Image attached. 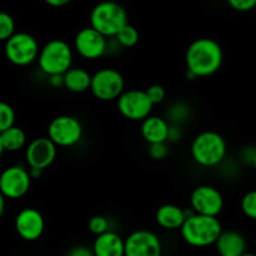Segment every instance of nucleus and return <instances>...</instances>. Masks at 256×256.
<instances>
[{
	"label": "nucleus",
	"instance_id": "f257e3e1",
	"mask_svg": "<svg viewBox=\"0 0 256 256\" xmlns=\"http://www.w3.org/2000/svg\"><path fill=\"white\" fill-rule=\"evenodd\" d=\"M224 62V52L216 40L199 38L188 46L185 52L186 70L195 76L208 78L218 72Z\"/></svg>",
	"mask_w": 256,
	"mask_h": 256
},
{
	"label": "nucleus",
	"instance_id": "f03ea898",
	"mask_svg": "<svg viewBox=\"0 0 256 256\" xmlns=\"http://www.w3.org/2000/svg\"><path fill=\"white\" fill-rule=\"evenodd\" d=\"M222 230L224 229L219 218L192 212L180 229V235L190 246L208 248L210 245H215Z\"/></svg>",
	"mask_w": 256,
	"mask_h": 256
},
{
	"label": "nucleus",
	"instance_id": "7ed1b4c3",
	"mask_svg": "<svg viewBox=\"0 0 256 256\" xmlns=\"http://www.w3.org/2000/svg\"><path fill=\"white\" fill-rule=\"evenodd\" d=\"M190 154L199 166L215 168L226 158V140L218 132L205 130L194 138L190 146Z\"/></svg>",
	"mask_w": 256,
	"mask_h": 256
},
{
	"label": "nucleus",
	"instance_id": "20e7f679",
	"mask_svg": "<svg viewBox=\"0 0 256 256\" xmlns=\"http://www.w3.org/2000/svg\"><path fill=\"white\" fill-rule=\"evenodd\" d=\"M89 20L90 26L108 39L116 36L118 32L129 24V18L124 6L112 0L98 2L90 12Z\"/></svg>",
	"mask_w": 256,
	"mask_h": 256
},
{
	"label": "nucleus",
	"instance_id": "39448f33",
	"mask_svg": "<svg viewBox=\"0 0 256 256\" xmlns=\"http://www.w3.org/2000/svg\"><path fill=\"white\" fill-rule=\"evenodd\" d=\"M74 49L65 40L52 39L40 49L38 65L48 76L64 75L72 68Z\"/></svg>",
	"mask_w": 256,
	"mask_h": 256
},
{
	"label": "nucleus",
	"instance_id": "423d86ee",
	"mask_svg": "<svg viewBox=\"0 0 256 256\" xmlns=\"http://www.w3.org/2000/svg\"><path fill=\"white\" fill-rule=\"evenodd\" d=\"M42 48L29 32H18L5 42L4 52L6 59L16 66H28L38 62Z\"/></svg>",
	"mask_w": 256,
	"mask_h": 256
},
{
	"label": "nucleus",
	"instance_id": "0eeeda50",
	"mask_svg": "<svg viewBox=\"0 0 256 256\" xmlns=\"http://www.w3.org/2000/svg\"><path fill=\"white\" fill-rule=\"evenodd\" d=\"M90 92L100 102L118 100L125 92V79L114 68H102L92 74Z\"/></svg>",
	"mask_w": 256,
	"mask_h": 256
},
{
	"label": "nucleus",
	"instance_id": "6e6552de",
	"mask_svg": "<svg viewBox=\"0 0 256 256\" xmlns=\"http://www.w3.org/2000/svg\"><path fill=\"white\" fill-rule=\"evenodd\" d=\"M82 122L72 115L55 116L48 125V138L58 148H72L79 144L82 138Z\"/></svg>",
	"mask_w": 256,
	"mask_h": 256
},
{
	"label": "nucleus",
	"instance_id": "1a4fd4ad",
	"mask_svg": "<svg viewBox=\"0 0 256 256\" xmlns=\"http://www.w3.org/2000/svg\"><path fill=\"white\" fill-rule=\"evenodd\" d=\"M116 106L120 115L132 122H144L154 109L146 92L140 89L125 90L116 100Z\"/></svg>",
	"mask_w": 256,
	"mask_h": 256
},
{
	"label": "nucleus",
	"instance_id": "9d476101",
	"mask_svg": "<svg viewBox=\"0 0 256 256\" xmlns=\"http://www.w3.org/2000/svg\"><path fill=\"white\" fill-rule=\"evenodd\" d=\"M190 209L194 214L219 218L224 210V196L212 185H199L190 194Z\"/></svg>",
	"mask_w": 256,
	"mask_h": 256
},
{
	"label": "nucleus",
	"instance_id": "9b49d317",
	"mask_svg": "<svg viewBox=\"0 0 256 256\" xmlns=\"http://www.w3.org/2000/svg\"><path fill=\"white\" fill-rule=\"evenodd\" d=\"M32 182L29 170L20 165H12L0 174V192L5 199H20L28 194Z\"/></svg>",
	"mask_w": 256,
	"mask_h": 256
},
{
	"label": "nucleus",
	"instance_id": "f8f14e48",
	"mask_svg": "<svg viewBox=\"0 0 256 256\" xmlns=\"http://www.w3.org/2000/svg\"><path fill=\"white\" fill-rule=\"evenodd\" d=\"M109 49L108 38L92 26L82 28L74 38V50L85 60H96L104 56Z\"/></svg>",
	"mask_w": 256,
	"mask_h": 256
},
{
	"label": "nucleus",
	"instance_id": "ddd939ff",
	"mask_svg": "<svg viewBox=\"0 0 256 256\" xmlns=\"http://www.w3.org/2000/svg\"><path fill=\"white\" fill-rule=\"evenodd\" d=\"M162 245L154 232L139 229L125 239V256H162Z\"/></svg>",
	"mask_w": 256,
	"mask_h": 256
},
{
	"label": "nucleus",
	"instance_id": "4468645a",
	"mask_svg": "<svg viewBox=\"0 0 256 256\" xmlns=\"http://www.w3.org/2000/svg\"><path fill=\"white\" fill-rule=\"evenodd\" d=\"M56 156L58 146L48 136L35 138L25 148V160L29 169L44 172L55 162Z\"/></svg>",
	"mask_w": 256,
	"mask_h": 256
},
{
	"label": "nucleus",
	"instance_id": "2eb2a0df",
	"mask_svg": "<svg viewBox=\"0 0 256 256\" xmlns=\"http://www.w3.org/2000/svg\"><path fill=\"white\" fill-rule=\"evenodd\" d=\"M15 230L25 242H36L45 230V219L34 208H25L15 218Z\"/></svg>",
	"mask_w": 256,
	"mask_h": 256
},
{
	"label": "nucleus",
	"instance_id": "dca6fc26",
	"mask_svg": "<svg viewBox=\"0 0 256 256\" xmlns=\"http://www.w3.org/2000/svg\"><path fill=\"white\" fill-rule=\"evenodd\" d=\"M192 212V209L189 212L179 205L164 204L159 206L155 212V220L156 224L164 230H180Z\"/></svg>",
	"mask_w": 256,
	"mask_h": 256
},
{
	"label": "nucleus",
	"instance_id": "f3484780",
	"mask_svg": "<svg viewBox=\"0 0 256 256\" xmlns=\"http://www.w3.org/2000/svg\"><path fill=\"white\" fill-rule=\"evenodd\" d=\"M170 122L165 118L159 115H150L149 118L142 122L140 132L148 144H158V142H168L169 136Z\"/></svg>",
	"mask_w": 256,
	"mask_h": 256
},
{
	"label": "nucleus",
	"instance_id": "a211bd4d",
	"mask_svg": "<svg viewBox=\"0 0 256 256\" xmlns=\"http://www.w3.org/2000/svg\"><path fill=\"white\" fill-rule=\"evenodd\" d=\"M92 249L95 256H125V239L110 230L95 236Z\"/></svg>",
	"mask_w": 256,
	"mask_h": 256
},
{
	"label": "nucleus",
	"instance_id": "6ab92c4d",
	"mask_svg": "<svg viewBox=\"0 0 256 256\" xmlns=\"http://www.w3.org/2000/svg\"><path fill=\"white\" fill-rule=\"evenodd\" d=\"M215 248L220 256H242L246 252V240L236 230H222Z\"/></svg>",
	"mask_w": 256,
	"mask_h": 256
},
{
	"label": "nucleus",
	"instance_id": "aec40b11",
	"mask_svg": "<svg viewBox=\"0 0 256 256\" xmlns=\"http://www.w3.org/2000/svg\"><path fill=\"white\" fill-rule=\"evenodd\" d=\"M62 76H64V88L70 92L82 94L90 90L92 74H90L84 68L72 66Z\"/></svg>",
	"mask_w": 256,
	"mask_h": 256
},
{
	"label": "nucleus",
	"instance_id": "412c9836",
	"mask_svg": "<svg viewBox=\"0 0 256 256\" xmlns=\"http://www.w3.org/2000/svg\"><path fill=\"white\" fill-rule=\"evenodd\" d=\"M2 142L5 152H15L26 148V134L22 128L12 126L10 129L2 132Z\"/></svg>",
	"mask_w": 256,
	"mask_h": 256
},
{
	"label": "nucleus",
	"instance_id": "4be33fe9",
	"mask_svg": "<svg viewBox=\"0 0 256 256\" xmlns=\"http://www.w3.org/2000/svg\"><path fill=\"white\" fill-rule=\"evenodd\" d=\"M118 44L122 48H134L139 42V32L132 24H126L114 38Z\"/></svg>",
	"mask_w": 256,
	"mask_h": 256
},
{
	"label": "nucleus",
	"instance_id": "5701e85b",
	"mask_svg": "<svg viewBox=\"0 0 256 256\" xmlns=\"http://www.w3.org/2000/svg\"><path fill=\"white\" fill-rule=\"evenodd\" d=\"M15 110L9 102H0V134L15 125Z\"/></svg>",
	"mask_w": 256,
	"mask_h": 256
},
{
	"label": "nucleus",
	"instance_id": "b1692460",
	"mask_svg": "<svg viewBox=\"0 0 256 256\" xmlns=\"http://www.w3.org/2000/svg\"><path fill=\"white\" fill-rule=\"evenodd\" d=\"M15 20L10 14L0 12V42H6L15 34Z\"/></svg>",
	"mask_w": 256,
	"mask_h": 256
},
{
	"label": "nucleus",
	"instance_id": "393cba45",
	"mask_svg": "<svg viewBox=\"0 0 256 256\" xmlns=\"http://www.w3.org/2000/svg\"><path fill=\"white\" fill-rule=\"evenodd\" d=\"M240 208L245 216L256 222V189L250 190L242 196Z\"/></svg>",
	"mask_w": 256,
	"mask_h": 256
},
{
	"label": "nucleus",
	"instance_id": "a878e982",
	"mask_svg": "<svg viewBox=\"0 0 256 256\" xmlns=\"http://www.w3.org/2000/svg\"><path fill=\"white\" fill-rule=\"evenodd\" d=\"M88 228H89V232L92 234H94L95 236H99V235L105 234V232H110V222L108 220V218L102 216V215H95L88 222Z\"/></svg>",
	"mask_w": 256,
	"mask_h": 256
},
{
	"label": "nucleus",
	"instance_id": "bb28decb",
	"mask_svg": "<svg viewBox=\"0 0 256 256\" xmlns=\"http://www.w3.org/2000/svg\"><path fill=\"white\" fill-rule=\"evenodd\" d=\"M145 92H146L148 96H149L150 102L154 104V106L164 102L165 98H166V90L164 89V86H162L159 84L150 85V86H148L145 89Z\"/></svg>",
	"mask_w": 256,
	"mask_h": 256
},
{
	"label": "nucleus",
	"instance_id": "cd10ccee",
	"mask_svg": "<svg viewBox=\"0 0 256 256\" xmlns=\"http://www.w3.org/2000/svg\"><path fill=\"white\" fill-rule=\"evenodd\" d=\"M149 156L154 160H164L169 155V145L168 142H158L149 145Z\"/></svg>",
	"mask_w": 256,
	"mask_h": 256
},
{
	"label": "nucleus",
	"instance_id": "c85d7f7f",
	"mask_svg": "<svg viewBox=\"0 0 256 256\" xmlns=\"http://www.w3.org/2000/svg\"><path fill=\"white\" fill-rule=\"evenodd\" d=\"M230 8L236 12H250L256 8V0H226Z\"/></svg>",
	"mask_w": 256,
	"mask_h": 256
},
{
	"label": "nucleus",
	"instance_id": "c756f323",
	"mask_svg": "<svg viewBox=\"0 0 256 256\" xmlns=\"http://www.w3.org/2000/svg\"><path fill=\"white\" fill-rule=\"evenodd\" d=\"M66 256H95L92 248L85 246V245H76L72 248Z\"/></svg>",
	"mask_w": 256,
	"mask_h": 256
},
{
	"label": "nucleus",
	"instance_id": "7c9ffc66",
	"mask_svg": "<svg viewBox=\"0 0 256 256\" xmlns=\"http://www.w3.org/2000/svg\"><path fill=\"white\" fill-rule=\"evenodd\" d=\"M182 129H180L179 125L175 124H170V129H169V136H168V142H175L178 140L182 139Z\"/></svg>",
	"mask_w": 256,
	"mask_h": 256
},
{
	"label": "nucleus",
	"instance_id": "2f4dec72",
	"mask_svg": "<svg viewBox=\"0 0 256 256\" xmlns=\"http://www.w3.org/2000/svg\"><path fill=\"white\" fill-rule=\"evenodd\" d=\"M49 82L52 88L64 86V76L62 75H52L49 76Z\"/></svg>",
	"mask_w": 256,
	"mask_h": 256
},
{
	"label": "nucleus",
	"instance_id": "473e14b6",
	"mask_svg": "<svg viewBox=\"0 0 256 256\" xmlns=\"http://www.w3.org/2000/svg\"><path fill=\"white\" fill-rule=\"evenodd\" d=\"M45 2H46L49 6H52V8H62V6H65V5L69 4L72 0H44Z\"/></svg>",
	"mask_w": 256,
	"mask_h": 256
},
{
	"label": "nucleus",
	"instance_id": "72a5a7b5",
	"mask_svg": "<svg viewBox=\"0 0 256 256\" xmlns=\"http://www.w3.org/2000/svg\"><path fill=\"white\" fill-rule=\"evenodd\" d=\"M29 174H30V176H32V180H36V179H39V178L42 175V170L29 169Z\"/></svg>",
	"mask_w": 256,
	"mask_h": 256
},
{
	"label": "nucleus",
	"instance_id": "f704fd0d",
	"mask_svg": "<svg viewBox=\"0 0 256 256\" xmlns=\"http://www.w3.org/2000/svg\"><path fill=\"white\" fill-rule=\"evenodd\" d=\"M4 212H5V198L4 195L0 192V220H2V215H4Z\"/></svg>",
	"mask_w": 256,
	"mask_h": 256
},
{
	"label": "nucleus",
	"instance_id": "c9c22d12",
	"mask_svg": "<svg viewBox=\"0 0 256 256\" xmlns=\"http://www.w3.org/2000/svg\"><path fill=\"white\" fill-rule=\"evenodd\" d=\"M4 146H2V134H0V158H2V155L4 154Z\"/></svg>",
	"mask_w": 256,
	"mask_h": 256
},
{
	"label": "nucleus",
	"instance_id": "e433bc0d",
	"mask_svg": "<svg viewBox=\"0 0 256 256\" xmlns=\"http://www.w3.org/2000/svg\"><path fill=\"white\" fill-rule=\"evenodd\" d=\"M252 165H254V169L256 170V150H255V152H254V155H252Z\"/></svg>",
	"mask_w": 256,
	"mask_h": 256
},
{
	"label": "nucleus",
	"instance_id": "4c0bfd02",
	"mask_svg": "<svg viewBox=\"0 0 256 256\" xmlns=\"http://www.w3.org/2000/svg\"><path fill=\"white\" fill-rule=\"evenodd\" d=\"M242 256H256V254H252V252H245L244 255H242Z\"/></svg>",
	"mask_w": 256,
	"mask_h": 256
}]
</instances>
